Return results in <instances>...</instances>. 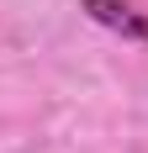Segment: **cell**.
I'll return each instance as SVG.
<instances>
[{
	"instance_id": "obj_1",
	"label": "cell",
	"mask_w": 148,
	"mask_h": 153,
	"mask_svg": "<svg viewBox=\"0 0 148 153\" xmlns=\"http://www.w3.org/2000/svg\"><path fill=\"white\" fill-rule=\"evenodd\" d=\"M79 11L95 21V27H111L122 37H132V42H148V16L127 0H79Z\"/></svg>"
}]
</instances>
